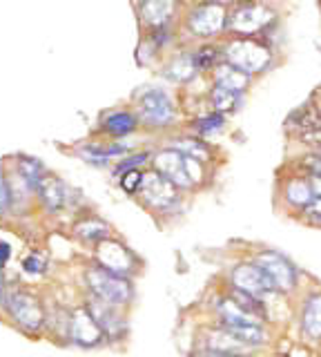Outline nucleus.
<instances>
[{"label": "nucleus", "mask_w": 321, "mask_h": 357, "mask_svg": "<svg viewBox=\"0 0 321 357\" xmlns=\"http://www.w3.org/2000/svg\"><path fill=\"white\" fill-rule=\"evenodd\" d=\"M252 259L263 268V273L270 277V282L283 297L297 295L299 286H302V273H299V268L283 252L263 248L254 252Z\"/></svg>", "instance_id": "5"}, {"label": "nucleus", "mask_w": 321, "mask_h": 357, "mask_svg": "<svg viewBox=\"0 0 321 357\" xmlns=\"http://www.w3.org/2000/svg\"><path fill=\"white\" fill-rule=\"evenodd\" d=\"M319 346H321V344H319Z\"/></svg>", "instance_id": "41"}, {"label": "nucleus", "mask_w": 321, "mask_h": 357, "mask_svg": "<svg viewBox=\"0 0 321 357\" xmlns=\"http://www.w3.org/2000/svg\"><path fill=\"white\" fill-rule=\"evenodd\" d=\"M279 199L295 217H299L306 210V206L310 204V201L315 199L310 178L306 174H302V172H290L279 185Z\"/></svg>", "instance_id": "14"}, {"label": "nucleus", "mask_w": 321, "mask_h": 357, "mask_svg": "<svg viewBox=\"0 0 321 357\" xmlns=\"http://www.w3.org/2000/svg\"><path fill=\"white\" fill-rule=\"evenodd\" d=\"M192 130L196 137L201 139H210L217 137L226 130V114H219V112H208V114H201L192 121Z\"/></svg>", "instance_id": "25"}, {"label": "nucleus", "mask_w": 321, "mask_h": 357, "mask_svg": "<svg viewBox=\"0 0 321 357\" xmlns=\"http://www.w3.org/2000/svg\"><path fill=\"white\" fill-rule=\"evenodd\" d=\"M228 286L243 290V293L265 301L268 306H270V299L283 297L279 290L274 288V284L270 282V277L263 273V268L254 259L237 261L235 266H232L230 273H228Z\"/></svg>", "instance_id": "4"}, {"label": "nucleus", "mask_w": 321, "mask_h": 357, "mask_svg": "<svg viewBox=\"0 0 321 357\" xmlns=\"http://www.w3.org/2000/svg\"><path fill=\"white\" fill-rule=\"evenodd\" d=\"M198 67L194 63V54L192 52H185V54H179L170 59V63L165 65L163 70V76L168 78V81H174V83H190L196 78Z\"/></svg>", "instance_id": "22"}, {"label": "nucleus", "mask_w": 321, "mask_h": 357, "mask_svg": "<svg viewBox=\"0 0 321 357\" xmlns=\"http://www.w3.org/2000/svg\"><path fill=\"white\" fill-rule=\"evenodd\" d=\"M192 54H194V63L198 67V72H212L214 67L224 61V50H221V45H212V43L201 45V47L194 50Z\"/></svg>", "instance_id": "28"}, {"label": "nucleus", "mask_w": 321, "mask_h": 357, "mask_svg": "<svg viewBox=\"0 0 321 357\" xmlns=\"http://www.w3.org/2000/svg\"><path fill=\"white\" fill-rule=\"evenodd\" d=\"M5 297H7V290H5V279H3V271H0V306L5 304Z\"/></svg>", "instance_id": "37"}, {"label": "nucleus", "mask_w": 321, "mask_h": 357, "mask_svg": "<svg viewBox=\"0 0 321 357\" xmlns=\"http://www.w3.org/2000/svg\"><path fill=\"white\" fill-rule=\"evenodd\" d=\"M201 349L208 351L210 355H230V353H254L250 351L246 344L241 340H237L226 326L221 324H212L205 333H203V340H201Z\"/></svg>", "instance_id": "16"}, {"label": "nucleus", "mask_w": 321, "mask_h": 357, "mask_svg": "<svg viewBox=\"0 0 321 357\" xmlns=\"http://www.w3.org/2000/svg\"><path fill=\"white\" fill-rule=\"evenodd\" d=\"M9 259H12V245L7 241H0V271L9 264Z\"/></svg>", "instance_id": "34"}, {"label": "nucleus", "mask_w": 321, "mask_h": 357, "mask_svg": "<svg viewBox=\"0 0 321 357\" xmlns=\"http://www.w3.org/2000/svg\"><path fill=\"white\" fill-rule=\"evenodd\" d=\"M187 357H212V355H210L208 351H203V349H194Z\"/></svg>", "instance_id": "38"}, {"label": "nucleus", "mask_w": 321, "mask_h": 357, "mask_svg": "<svg viewBox=\"0 0 321 357\" xmlns=\"http://www.w3.org/2000/svg\"><path fill=\"white\" fill-rule=\"evenodd\" d=\"M143 174H146V170H130V172H123V174L118 176L120 190H123L125 195H139V190L143 185Z\"/></svg>", "instance_id": "30"}, {"label": "nucleus", "mask_w": 321, "mask_h": 357, "mask_svg": "<svg viewBox=\"0 0 321 357\" xmlns=\"http://www.w3.org/2000/svg\"><path fill=\"white\" fill-rule=\"evenodd\" d=\"M139 119L148 128H170L176 123V107L174 100L165 89H148L139 98Z\"/></svg>", "instance_id": "9"}, {"label": "nucleus", "mask_w": 321, "mask_h": 357, "mask_svg": "<svg viewBox=\"0 0 321 357\" xmlns=\"http://www.w3.org/2000/svg\"><path fill=\"white\" fill-rule=\"evenodd\" d=\"M276 357H292V353H279Z\"/></svg>", "instance_id": "40"}, {"label": "nucleus", "mask_w": 321, "mask_h": 357, "mask_svg": "<svg viewBox=\"0 0 321 357\" xmlns=\"http://www.w3.org/2000/svg\"><path fill=\"white\" fill-rule=\"evenodd\" d=\"M250 81H252L250 74L241 72L239 67L230 65L228 61H221L212 70V85L230 89V92H235V94L246 92V89L250 87Z\"/></svg>", "instance_id": "19"}, {"label": "nucleus", "mask_w": 321, "mask_h": 357, "mask_svg": "<svg viewBox=\"0 0 321 357\" xmlns=\"http://www.w3.org/2000/svg\"><path fill=\"white\" fill-rule=\"evenodd\" d=\"M276 25V14L268 5L230 7L228 14V36H261L265 38Z\"/></svg>", "instance_id": "7"}, {"label": "nucleus", "mask_w": 321, "mask_h": 357, "mask_svg": "<svg viewBox=\"0 0 321 357\" xmlns=\"http://www.w3.org/2000/svg\"><path fill=\"white\" fill-rule=\"evenodd\" d=\"M228 7H250V5H261L263 0H221Z\"/></svg>", "instance_id": "35"}, {"label": "nucleus", "mask_w": 321, "mask_h": 357, "mask_svg": "<svg viewBox=\"0 0 321 357\" xmlns=\"http://www.w3.org/2000/svg\"><path fill=\"white\" fill-rule=\"evenodd\" d=\"M172 11L174 5L172 0H148V3H141V20L150 25V29H159V27H168L172 20Z\"/></svg>", "instance_id": "23"}, {"label": "nucleus", "mask_w": 321, "mask_h": 357, "mask_svg": "<svg viewBox=\"0 0 321 357\" xmlns=\"http://www.w3.org/2000/svg\"><path fill=\"white\" fill-rule=\"evenodd\" d=\"M94 261L123 277H132L141 266L139 257L132 252L123 241L112 239V237L94 245Z\"/></svg>", "instance_id": "10"}, {"label": "nucleus", "mask_w": 321, "mask_h": 357, "mask_svg": "<svg viewBox=\"0 0 321 357\" xmlns=\"http://www.w3.org/2000/svg\"><path fill=\"white\" fill-rule=\"evenodd\" d=\"M148 161H152V154H150V152H134V154H127V156H123V159H120V161L116 163L114 174L120 176L123 172H130V170H141V167L146 165Z\"/></svg>", "instance_id": "29"}, {"label": "nucleus", "mask_w": 321, "mask_h": 357, "mask_svg": "<svg viewBox=\"0 0 321 357\" xmlns=\"http://www.w3.org/2000/svg\"><path fill=\"white\" fill-rule=\"evenodd\" d=\"M87 308L94 315V319L98 321V326L103 328L105 333V340L107 342H118V340H125L127 337V317L123 315V308L112 306V304H105V301L96 299L90 295L87 299Z\"/></svg>", "instance_id": "13"}, {"label": "nucleus", "mask_w": 321, "mask_h": 357, "mask_svg": "<svg viewBox=\"0 0 321 357\" xmlns=\"http://www.w3.org/2000/svg\"><path fill=\"white\" fill-rule=\"evenodd\" d=\"M16 172L25 178V181L29 183V188L36 192V188L40 183V178L47 174L45 165H42L38 159H31V156H18L16 161Z\"/></svg>", "instance_id": "27"}, {"label": "nucleus", "mask_w": 321, "mask_h": 357, "mask_svg": "<svg viewBox=\"0 0 321 357\" xmlns=\"http://www.w3.org/2000/svg\"><path fill=\"white\" fill-rule=\"evenodd\" d=\"M12 208H14L12 185H9V178L5 176L3 167H0V217H5Z\"/></svg>", "instance_id": "33"}, {"label": "nucleus", "mask_w": 321, "mask_h": 357, "mask_svg": "<svg viewBox=\"0 0 321 357\" xmlns=\"http://www.w3.org/2000/svg\"><path fill=\"white\" fill-rule=\"evenodd\" d=\"M239 98L241 94H235L224 87L212 85V89H210V105H212V112H219V114H235L239 109Z\"/></svg>", "instance_id": "26"}, {"label": "nucleus", "mask_w": 321, "mask_h": 357, "mask_svg": "<svg viewBox=\"0 0 321 357\" xmlns=\"http://www.w3.org/2000/svg\"><path fill=\"white\" fill-rule=\"evenodd\" d=\"M3 306L7 310V315L12 317V321L25 333H38L47 321V312L42 301L25 288L7 290Z\"/></svg>", "instance_id": "3"}, {"label": "nucleus", "mask_w": 321, "mask_h": 357, "mask_svg": "<svg viewBox=\"0 0 321 357\" xmlns=\"http://www.w3.org/2000/svg\"><path fill=\"white\" fill-rule=\"evenodd\" d=\"M127 152H130V148L123 143H109V145L87 143L79 148L81 159H85L92 165H107L112 159H123V156H127Z\"/></svg>", "instance_id": "20"}, {"label": "nucleus", "mask_w": 321, "mask_h": 357, "mask_svg": "<svg viewBox=\"0 0 321 357\" xmlns=\"http://www.w3.org/2000/svg\"><path fill=\"white\" fill-rule=\"evenodd\" d=\"M36 195L40 199L42 208H45L47 212H52V215H58V212L68 206V199H70V188L65 185V181H61V178L56 174H45L40 178V183L36 188Z\"/></svg>", "instance_id": "17"}, {"label": "nucleus", "mask_w": 321, "mask_h": 357, "mask_svg": "<svg viewBox=\"0 0 321 357\" xmlns=\"http://www.w3.org/2000/svg\"><path fill=\"white\" fill-rule=\"evenodd\" d=\"M212 357H257L254 353H230V355H212Z\"/></svg>", "instance_id": "39"}, {"label": "nucleus", "mask_w": 321, "mask_h": 357, "mask_svg": "<svg viewBox=\"0 0 321 357\" xmlns=\"http://www.w3.org/2000/svg\"><path fill=\"white\" fill-rule=\"evenodd\" d=\"M168 148L179 150L181 154L192 156V159L201 161V163H212V159H214V150L205 143V139L196 137V134H194V137H179V139H174L168 145Z\"/></svg>", "instance_id": "24"}, {"label": "nucleus", "mask_w": 321, "mask_h": 357, "mask_svg": "<svg viewBox=\"0 0 321 357\" xmlns=\"http://www.w3.org/2000/svg\"><path fill=\"white\" fill-rule=\"evenodd\" d=\"M152 167L157 170L159 174H163L165 178L181 190V192H190V190H196L190 172H187V156L181 154L179 150L174 148H163L157 154L152 156Z\"/></svg>", "instance_id": "12"}, {"label": "nucleus", "mask_w": 321, "mask_h": 357, "mask_svg": "<svg viewBox=\"0 0 321 357\" xmlns=\"http://www.w3.org/2000/svg\"><path fill=\"white\" fill-rule=\"evenodd\" d=\"M47 268H49V261L42 252H29L23 259V271L27 275H45Z\"/></svg>", "instance_id": "31"}, {"label": "nucleus", "mask_w": 321, "mask_h": 357, "mask_svg": "<svg viewBox=\"0 0 321 357\" xmlns=\"http://www.w3.org/2000/svg\"><path fill=\"white\" fill-rule=\"evenodd\" d=\"M221 50H224V61L250 76L268 72L274 63L272 45L261 36H230V40L221 45Z\"/></svg>", "instance_id": "1"}, {"label": "nucleus", "mask_w": 321, "mask_h": 357, "mask_svg": "<svg viewBox=\"0 0 321 357\" xmlns=\"http://www.w3.org/2000/svg\"><path fill=\"white\" fill-rule=\"evenodd\" d=\"M109 234H112L109 223L98 219V217H85V219H79L74 223V237L81 239L83 243L96 245V243L109 239Z\"/></svg>", "instance_id": "21"}, {"label": "nucleus", "mask_w": 321, "mask_h": 357, "mask_svg": "<svg viewBox=\"0 0 321 357\" xmlns=\"http://www.w3.org/2000/svg\"><path fill=\"white\" fill-rule=\"evenodd\" d=\"M299 333L308 342L321 344V290H310L304 295L297 310Z\"/></svg>", "instance_id": "15"}, {"label": "nucleus", "mask_w": 321, "mask_h": 357, "mask_svg": "<svg viewBox=\"0 0 321 357\" xmlns=\"http://www.w3.org/2000/svg\"><path fill=\"white\" fill-rule=\"evenodd\" d=\"M297 219L304 221L306 226L321 228V197H315L313 201H310V204L306 206V210Z\"/></svg>", "instance_id": "32"}, {"label": "nucleus", "mask_w": 321, "mask_h": 357, "mask_svg": "<svg viewBox=\"0 0 321 357\" xmlns=\"http://www.w3.org/2000/svg\"><path fill=\"white\" fill-rule=\"evenodd\" d=\"M228 14L230 7L221 0H205L187 11L185 27L196 38H217L228 33Z\"/></svg>", "instance_id": "6"}, {"label": "nucleus", "mask_w": 321, "mask_h": 357, "mask_svg": "<svg viewBox=\"0 0 321 357\" xmlns=\"http://www.w3.org/2000/svg\"><path fill=\"white\" fill-rule=\"evenodd\" d=\"M85 286H87V293L92 297L105 301V304L118 306V308L130 306L136 295L132 277L116 275L98 264H92L85 271Z\"/></svg>", "instance_id": "2"}, {"label": "nucleus", "mask_w": 321, "mask_h": 357, "mask_svg": "<svg viewBox=\"0 0 321 357\" xmlns=\"http://www.w3.org/2000/svg\"><path fill=\"white\" fill-rule=\"evenodd\" d=\"M139 126H141L139 114L130 109H114V112H109V114H105L101 121V130L112 139H125L130 134H134Z\"/></svg>", "instance_id": "18"}, {"label": "nucleus", "mask_w": 321, "mask_h": 357, "mask_svg": "<svg viewBox=\"0 0 321 357\" xmlns=\"http://www.w3.org/2000/svg\"><path fill=\"white\" fill-rule=\"evenodd\" d=\"M181 195H183L181 190L176 188L170 178L159 174L154 167L152 170H146V174H143V185L139 190V197L148 210L163 212V215L174 212L176 208H181V201H183Z\"/></svg>", "instance_id": "8"}, {"label": "nucleus", "mask_w": 321, "mask_h": 357, "mask_svg": "<svg viewBox=\"0 0 321 357\" xmlns=\"http://www.w3.org/2000/svg\"><path fill=\"white\" fill-rule=\"evenodd\" d=\"M68 340L81 349H96L105 340L103 328L98 326V321L90 312L87 306H79L70 310V324H68Z\"/></svg>", "instance_id": "11"}, {"label": "nucleus", "mask_w": 321, "mask_h": 357, "mask_svg": "<svg viewBox=\"0 0 321 357\" xmlns=\"http://www.w3.org/2000/svg\"><path fill=\"white\" fill-rule=\"evenodd\" d=\"M308 178H310V185H313V192H315V197H321V174L308 176Z\"/></svg>", "instance_id": "36"}]
</instances>
